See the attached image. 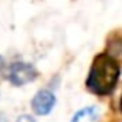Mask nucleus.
Returning a JSON list of instances; mask_svg holds the SVG:
<instances>
[{
	"mask_svg": "<svg viewBox=\"0 0 122 122\" xmlns=\"http://www.w3.org/2000/svg\"><path fill=\"white\" fill-rule=\"evenodd\" d=\"M17 122H36V121H34L30 114H22V116H19Z\"/></svg>",
	"mask_w": 122,
	"mask_h": 122,
	"instance_id": "obj_5",
	"label": "nucleus"
},
{
	"mask_svg": "<svg viewBox=\"0 0 122 122\" xmlns=\"http://www.w3.org/2000/svg\"><path fill=\"white\" fill-rule=\"evenodd\" d=\"M97 121H99V110L96 107L82 108L71 119V122H97Z\"/></svg>",
	"mask_w": 122,
	"mask_h": 122,
	"instance_id": "obj_4",
	"label": "nucleus"
},
{
	"mask_svg": "<svg viewBox=\"0 0 122 122\" xmlns=\"http://www.w3.org/2000/svg\"><path fill=\"white\" fill-rule=\"evenodd\" d=\"M54 104H56V96L50 90H40V91L36 93V96L31 101V108L34 110L36 114L45 116V114L51 113Z\"/></svg>",
	"mask_w": 122,
	"mask_h": 122,
	"instance_id": "obj_3",
	"label": "nucleus"
},
{
	"mask_svg": "<svg viewBox=\"0 0 122 122\" xmlns=\"http://www.w3.org/2000/svg\"><path fill=\"white\" fill-rule=\"evenodd\" d=\"M121 111H122V97H121Z\"/></svg>",
	"mask_w": 122,
	"mask_h": 122,
	"instance_id": "obj_8",
	"label": "nucleus"
},
{
	"mask_svg": "<svg viewBox=\"0 0 122 122\" xmlns=\"http://www.w3.org/2000/svg\"><path fill=\"white\" fill-rule=\"evenodd\" d=\"M36 70H34L33 65L25 62H15L9 66V73H8V79L11 81L12 85L20 86L25 85V83L31 82L36 79Z\"/></svg>",
	"mask_w": 122,
	"mask_h": 122,
	"instance_id": "obj_2",
	"label": "nucleus"
},
{
	"mask_svg": "<svg viewBox=\"0 0 122 122\" xmlns=\"http://www.w3.org/2000/svg\"><path fill=\"white\" fill-rule=\"evenodd\" d=\"M119 66L113 57L107 54H101L94 59L90 70L86 86L96 94H108L116 86V82L119 79Z\"/></svg>",
	"mask_w": 122,
	"mask_h": 122,
	"instance_id": "obj_1",
	"label": "nucleus"
},
{
	"mask_svg": "<svg viewBox=\"0 0 122 122\" xmlns=\"http://www.w3.org/2000/svg\"><path fill=\"white\" fill-rule=\"evenodd\" d=\"M3 68H5V60L0 56V77H2V74H3Z\"/></svg>",
	"mask_w": 122,
	"mask_h": 122,
	"instance_id": "obj_6",
	"label": "nucleus"
},
{
	"mask_svg": "<svg viewBox=\"0 0 122 122\" xmlns=\"http://www.w3.org/2000/svg\"><path fill=\"white\" fill-rule=\"evenodd\" d=\"M0 122H8V121H6V117L3 116V114H0Z\"/></svg>",
	"mask_w": 122,
	"mask_h": 122,
	"instance_id": "obj_7",
	"label": "nucleus"
}]
</instances>
